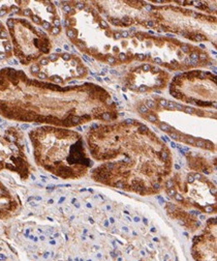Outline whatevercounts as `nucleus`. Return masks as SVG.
I'll use <instances>...</instances> for the list:
<instances>
[{
	"instance_id": "f257e3e1",
	"label": "nucleus",
	"mask_w": 217,
	"mask_h": 261,
	"mask_svg": "<svg viewBox=\"0 0 217 261\" xmlns=\"http://www.w3.org/2000/svg\"><path fill=\"white\" fill-rule=\"evenodd\" d=\"M29 138L36 163L54 176L76 179L93 166L83 141L73 130L45 125L30 130Z\"/></svg>"
},
{
	"instance_id": "f03ea898",
	"label": "nucleus",
	"mask_w": 217,
	"mask_h": 261,
	"mask_svg": "<svg viewBox=\"0 0 217 261\" xmlns=\"http://www.w3.org/2000/svg\"><path fill=\"white\" fill-rule=\"evenodd\" d=\"M13 40V51L18 60L28 65L42 54H49L51 42L45 31L35 27L25 19L10 18L7 21Z\"/></svg>"
},
{
	"instance_id": "7ed1b4c3",
	"label": "nucleus",
	"mask_w": 217,
	"mask_h": 261,
	"mask_svg": "<svg viewBox=\"0 0 217 261\" xmlns=\"http://www.w3.org/2000/svg\"><path fill=\"white\" fill-rule=\"evenodd\" d=\"M25 150L26 143L19 128L11 126L0 129V172L12 171L23 180L27 179L31 166Z\"/></svg>"
},
{
	"instance_id": "20e7f679",
	"label": "nucleus",
	"mask_w": 217,
	"mask_h": 261,
	"mask_svg": "<svg viewBox=\"0 0 217 261\" xmlns=\"http://www.w3.org/2000/svg\"><path fill=\"white\" fill-rule=\"evenodd\" d=\"M216 219H210L207 229L193 240L192 256L195 261H217Z\"/></svg>"
},
{
	"instance_id": "39448f33",
	"label": "nucleus",
	"mask_w": 217,
	"mask_h": 261,
	"mask_svg": "<svg viewBox=\"0 0 217 261\" xmlns=\"http://www.w3.org/2000/svg\"><path fill=\"white\" fill-rule=\"evenodd\" d=\"M21 202L17 196H14L11 191L0 181V219L7 220L15 216Z\"/></svg>"
},
{
	"instance_id": "423d86ee",
	"label": "nucleus",
	"mask_w": 217,
	"mask_h": 261,
	"mask_svg": "<svg viewBox=\"0 0 217 261\" xmlns=\"http://www.w3.org/2000/svg\"><path fill=\"white\" fill-rule=\"evenodd\" d=\"M160 128H161L162 130H165V132H170V130L172 129V127H171L169 124L164 123V122H161V123H160Z\"/></svg>"
},
{
	"instance_id": "0eeeda50",
	"label": "nucleus",
	"mask_w": 217,
	"mask_h": 261,
	"mask_svg": "<svg viewBox=\"0 0 217 261\" xmlns=\"http://www.w3.org/2000/svg\"><path fill=\"white\" fill-rule=\"evenodd\" d=\"M195 145H197L200 148H206V141L203 139H198V140H196Z\"/></svg>"
},
{
	"instance_id": "6e6552de",
	"label": "nucleus",
	"mask_w": 217,
	"mask_h": 261,
	"mask_svg": "<svg viewBox=\"0 0 217 261\" xmlns=\"http://www.w3.org/2000/svg\"><path fill=\"white\" fill-rule=\"evenodd\" d=\"M183 111H184L185 113H189V114H193V113H195V112H196V110H195L193 107H190V106H188V107H184Z\"/></svg>"
},
{
	"instance_id": "1a4fd4ad",
	"label": "nucleus",
	"mask_w": 217,
	"mask_h": 261,
	"mask_svg": "<svg viewBox=\"0 0 217 261\" xmlns=\"http://www.w3.org/2000/svg\"><path fill=\"white\" fill-rule=\"evenodd\" d=\"M76 74L78 75V76H82V75H84V73H85V69L83 68V67H81V65H79V67L76 69Z\"/></svg>"
},
{
	"instance_id": "9d476101",
	"label": "nucleus",
	"mask_w": 217,
	"mask_h": 261,
	"mask_svg": "<svg viewBox=\"0 0 217 261\" xmlns=\"http://www.w3.org/2000/svg\"><path fill=\"white\" fill-rule=\"evenodd\" d=\"M171 94L173 95V96H175L176 99H181L182 97V94L180 93V92H178V91H176V90H174V89H171Z\"/></svg>"
},
{
	"instance_id": "9b49d317",
	"label": "nucleus",
	"mask_w": 217,
	"mask_h": 261,
	"mask_svg": "<svg viewBox=\"0 0 217 261\" xmlns=\"http://www.w3.org/2000/svg\"><path fill=\"white\" fill-rule=\"evenodd\" d=\"M75 10H79V11H82L85 9V5L83 3H75Z\"/></svg>"
},
{
	"instance_id": "f8f14e48",
	"label": "nucleus",
	"mask_w": 217,
	"mask_h": 261,
	"mask_svg": "<svg viewBox=\"0 0 217 261\" xmlns=\"http://www.w3.org/2000/svg\"><path fill=\"white\" fill-rule=\"evenodd\" d=\"M184 141H185L186 143L192 144V145H195V144H196V139H195L194 137H188Z\"/></svg>"
},
{
	"instance_id": "ddd939ff",
	"label": "nucleus",
	"mask_w": 217,
	"mask_h": 261,
	"mask_svg": "<svg viewBox=\"0 0 217 261\" xmlns=\"http://www.w3.org/2000/svg\"><path fill=\"white\" fill-rule=\"evenodd\" d=\"M148 120L149 121H151V122H157L158 121V117L155 116V115H153V114H148Z\"/></svg>"
},
{
	"instance_id": "4468645a",
	"label": "nucleus",
	"mask_w": 217,
	"mask_h": 261,
	"mask_svg": "<svg viewBox=\"0 0 217 261\" xmlns=\"http://www.w3.org/2000/svg\"><path fill=\"white\" fill-rule=\"evenodd\" d=\"M147 108H154L155 107V103H154V101H152V100H148L147 102H146V105H145Z\"/></svg>"
},
{
	"instance_id": "2eb2a0df",
	"label": "nucleus",
	"mask_w": 217,
	"mask_h": 261,
	"mask_svg": "<svg viewBox=\"0 0 217 261\" xmlns=\"http://www.w3.org/2000/svg\"><path fill=\"white\" fill-rule=\"evenodd\" d=\"M107 61H108L110 64H114V63L116 62V59H115V57H114V56L110 55V56H108V57H107Z\"/></svg>"
},
{
	"instance_id": "dca6fc26",
	"label": "nucleus",
	"mask_w": 217,
	"mask_h": 261,
	"mask_svg": "<svg viewBox=\"0 0 217 261\" xmlns=\"http://www.w3.org/2000/svg\"><path fill=\"white\" fill-rule=\"evenodd\" d=\"M139 129H140V132H141V133H146L147 130H148V127H147L146 125H144V124H140Z\"/></svg>"
},
{
	"instance_id": "f3484780",
	"label": "nucleus",
	"mask_w": 217,
	"mask_h": 261,
	"mask_svg": "<svg viewBox=\"0 0 217 261\" xmlns=\"http://www.w3.org/2000/svg\"><path fill=\"white\" fill-rule=\"evenodd\" d=\"M181 49H182V51H183V52H185V53L190 52V47H189V45H186V44L181 45Z\"/></svg>"
},
{
	"instance_id": "a211bd4d",
	"label": "nucleus",
	"mask_w": 217,
	"mask_h": 261,
	"mask_svg": "<svg viewBox=\"0 0 217 261\" xmlns=\"http://www.w3.org/2000/svg\"><path fill=\"white\" fill-rule=\"evenodd\" d=\"M147 111H148V108H147L145 105H142V106L139 108V112H140V113H142V114L146 113Z\"/></svg>"
},
{
	"instance_id": "6ab92c4d",
	"label": "nucleus",
	"mask_w": 217,
	"mask_h": 261,
	"mask_svg": "<svg viewBox=\"0 0 217 261\" xmlns=\"http://www.w3.org/2000/svg\"><path fill=\"white\" fill-rule=\"evenodd\" d=\"M167 108H168L169 110H175V103H173V102H168Z\"/></svg>"
},
{
	"instance_id": "aec40b11",
	"label": "nucleus",
	"mask_w": 217,
	"mask_h": 261,
	"mask_svg": "<svg viewBox=\"0 0 217 261\" xmlns=\"http://www.w3.org/2000/svg\"><path fill=\"white\" fill-rule=\"evenodd\" d=\"M121 34V38H124V39H127V38H129V36H130V34L128 31H126V30H123L122 32H120Z\"/></svg>"
},
{
	"instance_id": "412c9836",
	"label": "nucleus",
	"mask_w": 217,
	"mask_h": 261,
	"mask_svg": "<svg viewBox=\"0 0 217 261\" xmlns=\"http://www.w3.org/2000/svg\"><path fill=\"white\" fill-rule=\"evenodd\" d=\"M195 40H196V41H198V42H202V41H205V40H206V38H205V37H203V36L197 35V36L195 37Z\"/></svg>"
},
{
	"instance_id": "4be33fe9",
	"label": "nucleus",
	"mask_w": 217,
	"mask_h": 261,
	"mask_svg": "<svg viewBox=\"0 0 217 261\" xmlns=\"http://www.w3.org/2000/svg\"><path fill=\"white\" fill-rule=\"evenodd\" d=\"M191 58H192V60L197 61V60L199 59V54H198V53H196V52H194V53H192V54H191Z\"/></svg>"
},
{
	"instance_id": "5701e85b",
	"label": "nucleus",
	"mask_w": 217,
	"mask_h": 261,
	"mask_svg": "<svg viewBox=\"0 0 217 261\" xmlns=\"http://www.w3.org/2000/svg\"><path fill=\"white\" fill-rule=\"evenodd\" d=\"M159 103H160V105H161L162 107H167L168 101H167V100H165V99H161V100L159 101Z\"/></svg>"
},
{
	"instance_id": "b1692460",
	"label": "nucleus",
	"mask_w": 217,
	"mask_h": 261,
	"mask_svg": "<svg viewBox=\"0 0 217 261\" xmlns=\"http://www.w3.org/2000/svg\"><path fill=\"white\" fill-rule=\"evenodd\" d=\"M142 70L144 71V72H149L150 70H151V67L149 64H144L143 67H142Z\"/></svg>"
},
{
	"instance_id": "393cba45",
	"label": "nucleus",
	"mask_w": 217,
	"mask_h": 261,
	"mask_svg": "<svg viewBox=\"0 0 217 261\" xmlns=\"http://www.w3.org/2000/svg\"><path fill=\"white\" fill-rule=\"evenodd\" d=\"M196 104H198L199 106H209L210 103L208 102H202V101H196Z\"/></svg>"
},
{
	"instance_id": "a878e982",
	"label": "nucleus",
	"mask_w": 217,
	"mask_h": 261,
	"mask_svg": "<svg viewBox=\"0 0 217 261\" xmlns=\"http://www.w3.org/2000/svg\"><path fill=\"white\" fill-rule=\"evenodd\" d=\"M122 22H124L126 24H130L132 22V19L129 17H123L122 18Z\"/></svg>"
},
{
	"instance_id": "bb28decb",
	"label": "nucleus",
	"mask_w": 217,
	"mask_h": 261,
	"mask_svg": "<svg viewBox=\"0 0 217 261\" xmlns=\"http://www.w3.org/2000/svg\"><path fill=\"white\" fill-rule=\"evenodd\" d=\"M170 136H171V138H173V139H175V140H178V139L180 138V136H179L177 133H174V132L170 133Z\"/></svg>"
},
{
	"instance_id": "cd10ccee",
	"label": "nucleus",
	"mask_w": 217,
	"mask_h": 261,
	"mask_svg": "<svg viewBox=\"0 0 217 261\" xmlns=\"http://www.w3.org/2000/svg\"><path fill=\"white\" fill-rule=\"evenodd\" d=\"M103 119H105V120H109L110 118H111V115H110V113H108V112H106V113H103Z\"/></svg>"
},
{
	"instance_id": "c85d7f7f",
	"label": "nucleus",
	"mask_w": 217,
	"mask_h": 261,
	"mask_svg": "<svg viewBox=\"0 0 217 261\" xmlns=\"http://www.w3.org/2000/svg\"><path fill=\"white\" fill-rule=\"evenodd\" d=\"M147 89H148V87H147L146 85H141V86L139 87V91H140V92H145V91H147Z\"/></svg>"
},
{
	"instance_id": "c756f323",
	"label": "nucleus",
	"mask_w": 217,
	"mask_h": 261,
	"mask_svg": "<svg viewBox=\"0 0 217 261\" xmlns=\"http://www.w3.org/2000/svg\"><path fill=\"white\" fill-rule=\"evenodd\" d=\"M199 59L200 60H206L207 59V54H205V53L199 54Z\"/></svg>"
},
{
	"instance_id": "7c9ffc66",
	"label": "nucleus",
	"mask_w": 217,
	"mask_h": 261,
	"mask_svg": "<svg viewBox=\"0 0 217 261\" xmlns=\"http://www.w3.org/2000/svg\"><path fill=\"white\" fill-rule=\"evenodd\" d=\"M198 77H199V78H201V79H204V78H206V72H199V74H198Z\"/></svg>"
},
{
	"instance_id": "2f4dec72",
	"label": "nucleus",
	"mask_w": 217,
	"mask_h": 261,
	"mask_svg": "<svg viewBox=\"0 0 217 261\" xmlns=\"http://www.w3.org/2000/svg\"><path fill=\"white\" fill-rule=\"evenodd\" d=\"M114 39L115 40H120L121 39V34H120V32H115V34H114Z\"/></svg>"
},
{
	"instance_id": "473e14b6",
	"label": "nucleus",
	"mask_w": 217,
	"mask_h": 261,
	"mask_svg": "<svg viewBox=\"0 0 217 261\" xmlns=\"http://www.w3.org/2000/svg\"><path fill=\"white\" fill-rule=\"evenodd\" d=\"M175 109H177L179 111H182L184 109V107L182 105H180V104H175Z\"/></svg>"
},
{
	"instance_id": "72a5a7b5",
	"label": "nucleus",
	"mask_w": 217,
	"mask_h": 261,
	"mask_svg": "<svg viewBox=\"0 0 217 261\" xmlns=\"http://www.w3.org/2000/svg\"><path fill=\"white\" fill-rule=\"evenodd\" d=\"M112 23L114 25H120V21L118 19H112Z\"/></svg>"
},
{
	"instance_id": "f704fd0d",
	"label": "nucleus",
	"mask_w": 217,
	"mask_h": 261,
	"mask_svg": "<svg viewBox=\"0 0 217 261\" xmlns=\"http://www.w3.org/2000/svg\"><path fill=\"white\" fill-rule=\"evenodd\" d=\"M101 26L104 27V28H107V27H108V23L103 20V21H101Z\"/></svg>"
},
{
	"instance_id": "c9c22d12",
	"label": "nucleus",
	"mask_w": 217,
	"mask_h": 261,
	"mask_svg": "<svg viewBox=\"0 0 217 261\" xmlns=\"http://www.w3.org/2000/svg\"><path fill=\"white\" fill-rule=\"evenodd\" d=\"M119 57H120V59H121V60L127 59V55L124 54V53H120V54H119Z\"/></svg>"
},
{
	"instance_id": "e433bc0d",
	"label": "nucleus",
	"mask_w": 217,
	"mask_h": 261,
	"mask_svg": "<svg viewBox=\"0 0 217 261\" xmlns=\"http://www.w3.org/2000/svg\"><path fill=\"white\" fill-rule=\"evenodd\" d=\"M126 123H127V124H133V123H134V119L129 118V119L126 120Z\"/></svg>"
},
{
	"instance_id": "4c0bfd02",
	"label": "nucleus",
	"mask_w": 217,
	"mask_h": 261,
	"mask_svg": "<svg viewBox=\"0 0 217 261\" xmlns=\"http://www.w3.org/2000/svg\"><path fill=\"white\" fill-rule=\"evenodd\" d=\"M152 72H153V73H159V72H160V69H159L158 67H154V68H152Z\"/></svg>"
},
{
	"instance_id": "58836bf2",
	"label": "nucleus",
	"mask_w": 217,
	"mask_h": 261,
	"mask_svg": "<svg viewBox=\"0 0 217 261\" xmlns=\"http://www.w3.org/2000/svg\"><path fill=\"white\" fill-rule=\"evenodd\" d=\"M154 61H155V62H158V63H163L162 59H161V58H159V57L155 58V59H154Z\"/></svg>"
},
{
	"instance_id": "ea45409f",
	"label": "nucleus",
	"mask_w": 217,
	"mask_h": 261,
	"mask_svg": "<svg viewBox=\"0 0 217 261\" xmlns=\"http://www.w3.org/2000/svg\"><path fill=\"white\" fill-rule=\"evenodd\" d=\"M137 55H138V58H139L140 60H143V59H144V57H145V56H144V54H137Z\"/></svg>"
},
{
	"instance_id": "a19ab883",
	"label": "nucleus",
	"mask_w": 217,
	"mask_h": 261,
	"mask_svg": "<svg viewBox=\"0 0 217 261\" xmlns=\"http://www.w3.org/2000/svg\"><path fill=\"white\" fill-rule=\"evenodd\" d=\"M137 38H138V40H140V41H143V40H144V37H143L142 35H137Z\"/></svg>"
},
{
	"instance_id": "79ce46f5",
	"label": "nucleus",
	"mask_w": 217,
	"mask_h": 261,
	"mask_svg": "<svg viewBox=\"0 0 217 261\" xmlns=\"http://www.w3.org/2000/svg\"><path fill=\"white\" fill-rule=\"evenodd\" d=\"M147 25H148L149 27H153V26H154V23L150 21V22H147Z\"/></svg>"
},
{
	"instance_id": "37998d69",
	"label": "nucleus",
	"mask_w": 217,
	"mask_h": 261,
	"mask_svg": "<svg viewBox=\"0 0 217 261\" xmlns=\"http://www.w3.org/2000/svg\"><path fill=\"white\" fill-rule=\"evenodd\" d=\"M22 128H28L29 127V124H27V123H24V124H22V126H21Z\"/></svg>"
},
{
	"instance_id": "c03bdc74",
	"label": "nucleus",
	"mask_w": 217,
	"mask_h": 261,
	"mask_svg": "<svg viewBox=\"0 0 217 261\" xmlns=\"http://www.w3.org/2000/svg\"><path fill=\"white\" fill-rule=\"evenodd\" d=\"M131 89H132V90H137L138 88H137L136 85H131Z\"/></svg>"
},
{
	"instance_id": "a18cd8bd",
	"label": "nucleus",
	"mask_w": 217,
	"mask_h": 261,
	"mask_svg": "<svg viewBox=\"0 0 217 261\" xmlns=\"http://www.w3.org/2000/svg\"><path fill=\"white\" fill-rule=\"evenodd\" d=\"M110 73H111V74H113V75H115V74H117V72H116V71H115V70H111V71H110Z\"/></svg>"
},
{
	"instance_id": "49530a36",
	"label": "nucleus",
	"mask_w": 217,
	"mask_h": 261,
	"mask_svg": "<svg viewBox=\"0 0 217 261\" xmlns=\"http://www.w3.org/2000/svg\"><path fill=\"white\" fill-rule=\"evenodd\" d=\"M185 63H186V64H190V59H189V58L185 59Z\"/></svg>"
},
{
	"instance_id": "de8ad7c7",
	"label": "nucleus",
	"mask_w": 217,
	"mask_h": 261,
	"mask_svg": "<svg viewBox=\"0 0 217 261\" xmlns=\"http://www.w3.org/2000/svg\"><path fill=\"white\" fill-rule=\"evenodd\" d=\"M191 64H192V65H196V64H197V61H195V60H192Z\"/></svg>"
},
{
	"instance_id": "09e8293b",
	"label": "nucleus",
	"mask_w": 217,
	"mask_h": 261,
	"mask_svg": "<svg viewBox=\"0 0 217 261\" xmlns=\"http://www.w3.org/2000/svg\"><path fill=\"white\" fill-rule=\"evenodd\" d=\"M157 84H158V85H161V84H162V80H161V79H159V80L157 81Z\"/></svg>"
},
{
	"instance_id": "8fccbe9b",
	"label": "nucleus",
	"mask_w": 217,
	"mask_h": 261,
	"mask_svg": "<svg viewBox=\"0 0 217 261\" xmlns=\"http://www.w3.org/2000/svg\"><path fill=\"white\" fill-rule=\"evenodd\" d=\"M146 9H147L148 11H151V10H152V8H151L150 6H146Z\"/></svg>"
},
{
	"instance_id": "3c124183",
	"label": "nucleus",
	"mask_w": 217,
	"mask_h": 261,
	"mask_svg": "<svg viewBox=\"0 0 217 261\" xmlns=\"http://www.w3.org/2000/svg\"><path fill=\"white\" fill-rule=\"evenodd\" d=\"M212 70H213V72H214V74H215V75H216V71H217V70H216V67H213V68H212Z\"/></svg>"
},
{
	"instance_id": "603ef678",
	"label": "nucleus",
	"mask_w": 217,
	"mask_h": 261,
	"mask_svg": "<svg viewBox=\"0 0 217 261\" xmlns=\"http://www.w3.org/2000/svg\"><path fill=\"white\" fill-rule=\"evenodd\" d=\"M97 80H99V81H100V82H102V81H103V79H102V78H101V77H99V76H98V77H97Z\"/></svg>"
},
{
	"instance_id": "864d4df0",
	"label": "nucleus",
	"mask_w": 217,
	"mask_h": 261,
	"mask_svg": "<svg viewBox=\"0 0 217 261\" xmlns=\"http://www.w3.org/2000/svg\"><path fill=\"white\" fill-rule=\"evenodd\" d=\"M167 36H168V37H170V38H174V37H175V36H174V35H172V34H169V35H167Z\"/></svg>"
},
{
	"instance_id": "5fc2aeb1",
	"label": "nucleus",
	"mask_w": 217,
	"mask_h": 261,
	"mask_svg": "<svg viewBox=\"0 0 217 261\" xmlns=\"http://www.w3.org/2000/svg\"><path fill=\"white\" fill-rule=\"evenodd\" d=\"M200 47H201L202 49H205V48H206V46H205V45H203V44H201V45H200Z\"/></svg>"
},
{
	"instance_id": "6e6d98bb",
	"label": "nucleus",
	"mask_w": 217,
	"mask_h": 261,
	"mask_svg": "<svg viewBox=\"0 0 217 261\" xmlns=\"http://www.w3.org/2000/svg\"><path fill=\"white\" fill-rule=\"evenodd\" d=\"M104 80H105V81H106V82H110V79H109V78H108V77H106V78H105V79H104Z\"/></svg>"
},
{
	"instance_id": "4d7b16f0",
	"label": "nucleus",
	"mask_w": 217,
	"mask_h": 261,
	"mask_svg": "<svg viewBox=\"0 0 217 261\" xmlns=\"http://www.w3.org/2000/svg\"><path fill=\"white\" fill-rule=\"evenodd\" d=\"M113 99H114V101H115V102H117V103H118V99H117V97H116V96H114V97H113Z\"/></svg>"
},
{
	"instance_id": "13d9d810",
	"label": "nucleus",
	"mask_w": 217,
	"mask_h": 261,
	"mask_svg": "<svg viewBox=\"0 0 217 261\" xmlns=\"http://www.w3.org/2000/svg\"><path fill=\"white\" fill-rule=\"evenodd\" d=\"M196 4H197V7H201V5H202L200 2H198V3H196Z\"/></svg>"
},
{
	"instance_id": "bf43d9fd",
	"label": "nucleus",
	"mask_w": 217,
	"mask_h": 261,
	"mask_svg": "<svg viewBox=\"0 0 217 261\" xmlns=\"http://www.w3.org/2000/svg\"><path fill=\"white\" fill-rule=\"evenodd\" d=\"M65 49H66V50H70V47H69L68 45H66V46H65Z\"/></svg>"
},
{
	"instance_id": "052dcab7",
	"label": "nucleus",
	"mask_w": 217,
	"mask_h": 261,
	"mask_svg": "<svg viewBox=\"0 0 217 261\" xmlns=\"http://www.w3.org/2000/svg\"><path fill=\"white\" fill-rule=\"evenodd\" d=\"M197 114H199V115H201V116H203L204 114H203V112H201V111H199Z\"/></svg>"
},
{
	"instance_id": "680f3d73",
	"label": "nucleus",
	"mask_w": 217,
	"mask_h": 261,
	"mask_svg": "<svg viewBox=\"0 0 217 261\" xmlns=\"http://www.w3.org/2000/svg\"><path fill=\"white\" fill-rule=\"evenodd\" d=\"M178 57H179V58H182V54H181V53H180V52H179V53H178Z\"/></svg>"
},
{
	"instance_id": "e2e57ef3",
	"label": "nucleus",
	"mask_w": 217,
	"mask_h": 261,
	"mask_svg": "<svg viewBox=\"0 0 217 261\" xmlns=\"http://www.w3.org/2000/svg\"><path fill=\"white\" fill-rule=\"evenodd\" d=\"M135 30H136V28H135V27H132V28H131V31H132V32H133V31H135Z\"/></svg>"
},
{
	"instance_id": "0e129e2a",
	"label": "nucleus",
	"mask_w": 217,
	"mask_h": 261,
	"mask_svg": "<svg viewBox=\"0 0 217 261\" xmlns=\"http://www.w3.org/2000/svg\"><path fill=\"white\" fill-rule=\"evenodd\" d=\"M171 145H172V146H173V147H176V144H175V143H174V142H172V143H171Z\"/></svg>"
},
{
	"instance_id": "69168bd1",
	"label": "nucleus",
	"mask_w": 217,
	"mask_h": 261,
	"mask_svg": "<svg viewBox=\"0 0 217 261\" xmlns=\"http://www.w3.org/2000/svg\"><path fill=\"white\" fill-rule=\"evenodd\" d=\"M140 71H141V69H137V70H136V73H140Z\"/></svg>"
}]
</instances>
